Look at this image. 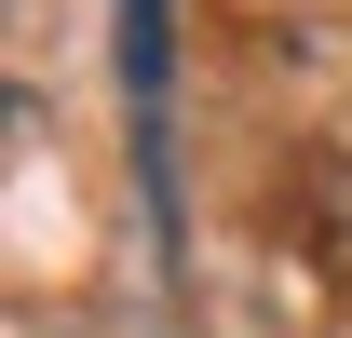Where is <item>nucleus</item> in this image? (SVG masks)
I'll list each match as a JSON object with an SVG mask.
<instances>
[]
</instances>
